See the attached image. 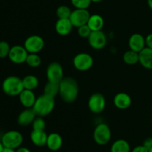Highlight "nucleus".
Listing matches in <instances>:
<instances>
[{"label":"nucleus","instance_id":"c85d7f7f","mask_svg":"<svg viewBox=\"0 0 152 152\" xmlns=\"http://www.w3.org/2000/svg\"><path fill=\"white\" fill-rule=\"evenodd\" d=\"M71 2L76 9H88L92 3L91 0H71Z\"/></svg>","mask_w":152,"mask_h":152},{"label":"nucleus","instance_id":"a211bd4d","mask_svg":"<svg viewBox=\"0 0 152 152\" xmlns=\"http://www.w3.org/2000/svg\"><path fill=\"white\" fill-rule=\"evenodd\" d=\"M46 145L53 151H56L60 149L62 145V138L60 134L58 133H51L48 134Z\"/></svg>","mask_w":152,"mask_h":152},{"label":"nucleus","instance_id":"423d86ee","mask_svg":"<svg viewBox=\"0 0 152 152\" xmlns=\"http://www.w3.org/2000/svg\"><path fill=\"white\" fill-rule=\"evenodd\" d=\"M94 64L92 56L86 52H80L75 55L73 59L74 68L80 72H86L90 69Z\"/></svg>","mask_w":152,"mask_h":152},{"label":"nucleus","instance_id":"f3484780","mask_svg":"<svg viewBox=\"0 0 152 152\" xmlns=\"http://www.w3.org/2000/svg\"><path fill=\"white\" fill-rule=\"evenodd\" d=\"M19 97L21 104L25 108H32L37 100V97L34 91L29 90V89H24L19 95Z\"/></svg>","mask_w":152,"mask_h":152},{"label":"nucleus","instance_id":"4c0bfd02","mask_svg":"<svg viewBox=\"0 0 152 152\" xmlns=\"http://www.w3.org/2000/svg\"><path fill=\"white\" fill-rule=\"evenodd\" d=\"M3 148H4V145H2L1 142H0V152H2Z\"/></svg>","mask_w":152,"mask_h":152},{"label":"nucleus","instance_id":"b1692460","mask_svg":"<svg viewBox=\"0 0 152 152\" xmlns=\"http://www.w3.org/2000/svg\"><path fill=\"white\" fill-rule=\"evenodd\" d=\"M59 92V85L57 83H53V82L48 81L44 87L45 95L48 96L55 98Z\"/></svg>","mask_w":152,"mask_h":152},{"label":"nucleus","instance_id":"e433bc0d","mask_svg":"<svg viewBox=\"0 0 152 152\" xmlns=\"http://www.w3.org/2000/svg\"><path fill=\"white\" fill-rule=\"evenodd\" d=\"M147 3H148V5L149 7V8L152 10V0H147Z\"/></svg>","mask_w":152,"mask_h":152},{"label":"nucleus","instance_id":"393cba45","mask_svg":"<svg viewBox=\"0 0 152 152\" xmlns=\"http://www.w3.org/2000/svg\"><path fill=\"white\" fill-rule=\"evenodd\" d=\"M123 58L124 62L128 65H134L139 63V53L130 49L125 52Z\"/></svg>","mask_w":152,"mask_h":152},{"label":"nucleus","instance_id":"5701e85b","mask_svg":"<svg viewBox=\"0 0 152 152\" xmlns=\"http://www.w3.org/2000/svg\"><path fill=\"white\" fill-rule=\"evenodd\" d=\"M24 89L33 90L37 89L39 86V79L34 75H28L22 78Z\"/></svg>","mask_w":152,"mask_h":152},{"label":"nucleus","instance_id":"20e7f679","mask_svg":"<svg viewBox=\"0 0 152 152\" xmlns=\"http://www.w3.org/2000/svg\"><path fill=\"white\" fill-rule=\"evenodd\" d=\"M94 140L99 145L108 144L111 139V131L105 123H99L95 128L93 134Z\"/></svg>","mask_w":152,"mask_h":152},{"label":"nucleus","instance_id":"cd10ccee","mask_svg":"<svg viewBox=\"0 0 152 152\" xmlns=\"http://www.w3.org/2000/svg\"><path fill=\"white\" fill-rule=\"evenodd\" d=\"M31 125L34 131H45L46 128L45 121L41 116H37Z\"/></svg>","mask_w":152,"mask_h":152},{"label":"nucleus","instance_id":"4be33fe9","mask_svg":"<svg viewBox=\"0 0 152 152\" xmlns=\"http://www.w3.org/2000/svg\"><path fill=\"white\" fill-rule=\"evenodd\" d=\"M111 152H131V147L126 140L120 139L113 142Z\"/></svg>","mask_w":152,"mask_h":152},{"label":"nucleus","instance_id":"a878e982","mask_svg":"<svg viewBox=\"0 0 152 152\" xmlns=\"http://www.w3.org/2000/svg\"><path fill=\"white\" fill-rule=\"evenodd\" d=\"M28 66L32 68H37L41 65L42 59L38 54L29 53L25 61Z\"/></svg>","mask_w":152,"mask_h":152},{"label":"nucleus","instance_id":"6ab92c4d","mask_svg":"<svg viewBox=\"0 0 152 152\" xmlns=\"http://www.w3.org/2000/svg\"><path fill=\"white\" fill-rule=\"evenodd\" d=\"M139 63L147 69H152V49L145 47L139 52Z\"/></svg>","mask_w":152,"mask_h":152},{"label":"nucleus","instance_id":"f257e3e1","mask_svg":"<svg viewBox=\"0 0 152 152\" xmlns=\"http://www.w3.org/2000/svg\"><path fill=\"white\" fill-rule=\"evenodd\" d=\"M59 95L65 103H73L79 95V85L77 80L71 77H64L59 83Z\"/></svg>","mask_w":152,"mask_h":152},{"label":"nucleus","instance_id":"72a5a7b5","mask_svg":"<svg viewBox=\"0 0 152 152\" xmlns=\"http://www.w3.org/2000/svg\"><path fill=\"white\" fill-rule=\"evenodd\" d=\"M142 145L145 146L148 150L152 148V137H148V138H147L144 141Z\"/></svg>","mask_w":152,"mask_h":152},{"label":"nucleus","instance_id":"c756f323","mask_svg":"<svg viewBox=\"0 0 152 152\" xmlns=\"http://www.w3.org/2000/svg\"><path fill=\"white\" fill-rule=\"evenodd\" d=\"M11 47L6 41H0V58H4L7 57L10 53Z\"/></svg>","mask_w":152,"mask_h":152},{"label":"nucleus","instance_id":"2f4dec72","mask_svg":"<svg viewBox=\"0 0 152 152\" xmlns=\"http://www.w3.org/2000/svg\"><path fill=\"white\" fill-rule=\"evenodd\" d=\"M145 46L146 47L152 49V33L148 34L145 37Z\"/></svg>","mask_w":152,"mask_h":152},{"label":"nucleus","instance_id":"f03ea898","mask_svg":"<svg viewBox=\"0 0 152 152\" xmlns=\"http://www.w3.org/2000/svg\"><path fill=\"white\" fill-rule=\"evenodd\" d=\"M54 107V98L42 94L38 98H37L35 104L32 108L35 112L37 116L45 117V116H48L53 112Z\"/></svg>","mask_w":152,"mask_h":152},{"label":"nucleus","instance_id":"9d476101","mask_svg":"<svg viewBox=\"0 0 152 152\" xmlns=\"http://www.w3.org/2000/svg\"><path fill=\"white\" fill-rule=\"evenodd\" d=\"M91 14L87 9H75L71 12L69 19L73 26L79 27L86 25L88 22Z\"/></svg>","mask_w":152,"mask_h":152},{"label":"nucleus","instance_id":"7c9ffc66","mask_svg":"<svg viewBox=\"0 0 152 152\" xmlns=\"http://www.w3.org/2000/svg\"><path fill=\"white\" fill-rule=\"evenodd\" d=\"M77 28H78V31H78L79 36L83 37V38H88V37L92 32V31L91 30V28H89L87 24L84 25H82V26L79 27Z\"/></svg>","mask_w":152,"mask_h":152},{"label":"nucleus","instance_id":"4468645a","mask_svg":"<svg viewBox=\"0 0 152 152\" xmlns=\"http://www.w3.org/2000/svg\"><path fill=\"white\" fill-rule=\"evenodd\" d=\"M37 115L33 108H25V110H22L18 116L17 122L20 126H28L33 123Z\"/></svg>","mask_w":152,"mask_h":152},{"label":"nucleus","instance_id":"ddd939ff","mask_svg":"<svg viewBox=\"0 0 152 152\" xmlns=\"http://www.w3.org/2000/svg\"><path fill=\"white\" fill-rule=\"evenodd\" d=\"M129 46L131 50L139 53L142 49L146 47L145 38L139 33L133 34L129 40Z\"/></svg>","mask_w":152,"mask_h":152},{"label":"nucleus","instance_id":"dca6fc26","mask_svg":"<svg viewBox=\"0 0 152 152\" xmlns=\"http://www.w3.org/2000/svg\"><path fill=\"white\" fill-rule=\"evenodd\" d=\"M73 25L69 19H58L55 25V30L60 36H67L72 31Z\"/></svg>","mask_w":152,"mask_h":152},{"label":"nucleus","instance_id":"412c9836","mask_svg":"<svg viewBox=\"0 0 152 152\" xmlns=\"http://www.w3.org/2000/svg\"><path fill=\"white\" fill-rule=\"evenodd\" d=\"M87 25L92 31H101L104 26V19L99 14L91 15Z\"/></svg>","mask_w":152,"mask_h":152},{"label":"nucleus","instance_id":"473e14b6","mask_svg":"<svg viewBox=\"0 0 152 152\" xmlns=\"http://www.w3.org/2000/svg\"><path fill=\"white\" fill-rule=\"evenodd\" d=\"M132 152H148V150L142 145H138L136 146L135 148H134L133 150L132 151Z\"/></svg>","mask_w":152,"mask_h":152},{"label":"nucleus","instance_id":"0eeeda50","mask_svg":"<svg viewBox=\"0 0 152 152\" xmlns=\"http://www.w3.org/2000/svg\"><path fill=\"white\" fill-rule=\"evenodd\" d=\"M106 100L105 96L100 92H94L89 97L88 101V109L94 114H99L105 108Z\"/></svg>","mask_w":152,"mask_h":152},{"label":"nucleus","instance_id":"9b49d317","mask_svg":"<svg viewBox=\"0 0 152 152\" xmlns=\"http://www.w3.org/2000/svg\"><path fill=\"white\" fill-rule=\"evenodd\" d=\"M91 47L96 50H100L105 48L107 44V37L105 33L101 31H92L88 38Z\"/></svg>","mask_w":152,"mask_h":152},{"label":"nucleus","instance_id":"6e6552de","mask_svg":"<svg viewBox=\"0 0 152 152\" xmlns=\"http://www.w3.org/2000/svg\"><path fill=\"white\" fill-rule=\"evenodd\" d=\"M46 77L48 81L53 83H60L64 78V71L62 65L58 62H51L46 69Z\"/></svg>","mask_w":152,"mask_h":152},{"label":"nucleus","instance_id":"aec40b11","mask_svg":"<svg viewBox=\"0 0 152 152\" xmlns=\"http://www.w3.org/2000/svg\"><path fill=\"white\" fill-rule=\"evenodd\" d=\"M48 134L45 131H34L31 134V139L33 144L37 147H43L46 145Z\"/></svg>","mask_w":152,"mask_h":152},{"label":"nucleus","instance_id":"7ed1b4c3","mask_svg":"<svg viewBox=\"0 0 152 152\" xmlns=\"http://www.w3.org/2000/svg\"><path fill=\"white\" fill-rule=\"evenodd\" d=\"M2 90L9 96H17L24 90L22 79L16 75L8 76L2 82Z\"/></svg>","mask_w":152,"mask_h":152},{"label":"nucleus","instance_id":"58836bf2","mask_svg":"<svg viewBox=\"0 0 152 152\" xmlns=\"http://www.w3.org/2000/svg\"><path fill=\"white\" fill-rule=\"evenodd\" d=\"M91 2H94V3H99L100 2V1H102V0H91Z\"/></svg>","mask_w":152,"mask_h":152},{"label":"nucleus","instance_id":"f704fd0d","mask_svg":"<svg viewBox=\"0 0 152 152\" xmlns=\"http://www.w3.org/2000/svg\"><path fill=\"white\" fill-rule=\"evenodd\" d=\"M16 152H31L29 148L26 147H19L16 149Z\"/></svg>","mask_w":152,"mask_h":152},{"label":"nucleus","instance_id":"2eb2a0df","mask_svg":"<svg viewBox=\"0 0 152 152\" xmlns=\"http://www.w3.org/2000/svg\"><path fill=\"white\" fill-rule=\"evenodd\" d=\"M132 98L126 92H118L114 98V104L120 110H126L132 104Z\"/></svg>","mask_w":152,"mask_h":152},{"label":"nucleus","instance_id":"1a4fd4ad","mask_svg":"<svg viewBox=\"0 0 152 152\" xmlns=\"http://www.w3.org/2000/svg\"><path fill=\"white\" fill-rule=\"evenodd\" d=\"M45 46V40L39 35L34 34L29 36L24 43V47L28 53L38 54L41 52Z\"/></svg>","mask_w":152,"mask_h":152},{"label":"nucleus","instance_id":"39448f33","mask_svg":"<svg viewBox=\"0 0 152 152\" xmlns=\"http://www.w3.org/2000/svg\"><path fill=\"white\" fill-rule=\"evenodd\" d=\"M1 142L4 147L17 149L23 142V136L17 131H9L4 134Z\"/></svg>","mask_w":152,"mask_h":152},{"label":"nucleus","instance_id":"f8f14e48","mask_svg":"<svg viewBox=\"0 0 152 152\" xmlns=\"http://www.w3.org/2000/svg\"><path fill=\"white\" fill-rule=\"evenodd\" d=\"M28 54L29 53L25 49L24 46L16 45L11 47L8 58L14 63L21 64L25 63Z\"/></svg>","mask_w":152,"mask_h":152},{"label":"nucleus","instance_id":"c9c22d12","mask_svg":"<svg viewBox=\"0 0 152 152\" xmlns=\"http://www.w3.org/2000/svg\"><path fill=\"white\" fill-rule=\"evenodd\" d=\"M2 152H16V149L4 147Z\"/></svg>","mask_w":152,"mask_h":152},{"label":"nucleus","instance_id":"ea45409f","mask_svg":"<svg viewBox=\"0 0 152 152\" xmlns=\"http://www.w3.org/2000/svg\"><path fill=\"white\" fill-rule=\"evenodd\" d=\"M148 152H152V148L149 149V150H148Z\"/></svg>","mask_w":152,"mask_h":152},{"label":"nucleus","instance_id":"bb28decb","mask_svg":"<svg viewBox=\"0 0 152 152\" xmlns=\"http://www.w3.org/2000/svg\"><path fill=\"white\" fill-rule=\"evenodd\" d=\"M71 12H72V10L68 6L61 5L56 9V14L58 19H69Z\"/></svg>","mask_w":152,"mask_h":152}]
</instances>
